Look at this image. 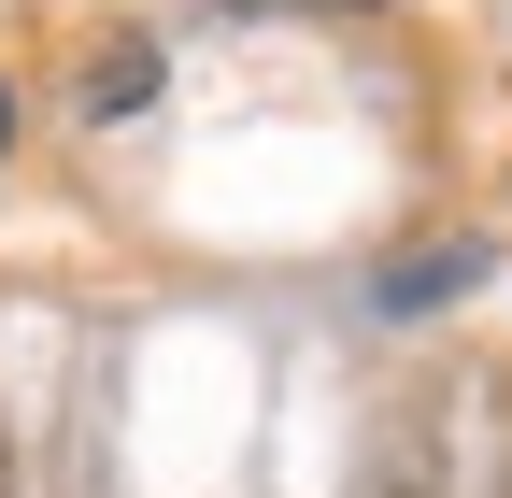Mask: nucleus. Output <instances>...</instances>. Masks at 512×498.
Listing matches in <instances>:
<instances>
[{
    "instance_id": "f257e3e1",
    "label": "nucleus",
    "mask_w": 512,
    "mask_h": 498,
    "mask_svg": "<svg viewBox=\"0 0 512 498\" xmlns=\"http://www.w3.org/2000/svg\"><path fill=\"white\" fill-rule=\"evenodd\" d=\"M0 143H15V100H0Z\"/></svg>"
}]
</instances>
